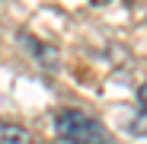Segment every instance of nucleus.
<instances>
[{"label":"nucleus","mask_w":147,"mask_h":144,"mask_svg":"<svg viewBox=\"0 0 147 144\" xmlns=\"http://www.w3.org/2000/svg\"><path fill=\"white\" fill-rule=\"evenodd\" d=\"M55 131L70 144H118L115 135L96 115L83 109H61L55 112Z\"/></svg>","instance_id":"f257e3e1"},{"label":"nucleus","mask_w":147,"mask_h":144,"mask_svg":"<svg viewBox=\"0 0 147 144\" xmlns=\"http://www.w3.org/2000/svg\"><path fill=\"white\" fill-rule=\"evenodd\" d=\"M0 144H32V135H29V128L0 118Z\"/></svg>","instance_id":"f03ea898"},{"label":"nucleus","mask_w":147,"mask_h":144,"mask_svg":"<svg viewBox=\"0 0 147 144\" xmlns=\"http://www.w3.org/2000/svg\"><path fill=\"white\" fill-rule=\"evenodd\" d=\"M22 39H26V48L35 51V58L42 61V67H58V51H55V48H45V45L35 42L32 35H22Z\"/></svg>","instance_id":"7ed1b4c3"},{"label":"nucleus","mask_w":147,"mask_h":144,"mask_svg":"<svg viewBox=\"0 0 147 144\" xmlns=\"http://www.w3.org/2000/svg\"><path fill=\"white\" fill-rule=\"evenodd\" d=\"M138 106L147 112V83H141V90H138Z\"/></svg>","instance_id":"20e7f679"},{"label":"nucleus","mask_w":147,"mask_h":144,"mask_svg":"<svg viewBox=\"0 0 147 144\" xmlns=\"http://www.w3.org/2000/svg\"><path fill=\"white\" fill-rule=\"evenodd\" d=\"M93 3H99V7H102V3H109V0H93Z\"/></svg>","instance_id":"39448f33"}]
</instances>
